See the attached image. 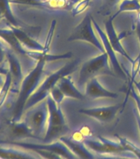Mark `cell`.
I'll return each instance as SVG.
<instances>
[{"label": "cell", "mask_w": 140, "mask_h": 159, "mask_svg": "<svg viewBox=\"0 0 140 159\" xmlns=\"http://www.w3.org/2000/svg\"><path fill=\"white\" fill-rule=\"evenodd\" d=\"M113 70L110 66V59L106 52L101 53L97 57L91 58L82 65L79 72L78 84L83 86L87 82L99 75H115Z\"/></svg>", "instance_id": "277c9868"}, {"label": "cell", "mask_w": 140, "mask_h": 159, "mask_svg": "<svg viewBox=\"0 0 140 159\" xmlns=\"http://www.w3.org/2000/svg\"><path fill=\"white\" fill-rule=\"evenodd\" d=\"M92 27V17L90 14H87L82 20L68 38V42L83 41L92 45L96 49H98L101 53L105 52L104 47L101 40L96 37Z\"/></svg>", "instance_id": "8992f818"}, {"label": "cell", "mask_w": 140, "mask_h": 159, "mask_svg": "<svg viewBox=\"0 0 140 159\" xmlns=\"http://www.w3.org/2000/svg\"><path fill=\"white\" fill-rule=\"evenodd\" d=\"M49 119V108L46 99L25 110L21 120L24 122L35 138L44 139Z\"/></svg>", "instance_id": "3957f363"}, {"label": "cell", "mask_w": 140, "mask_h": 159, "mask_svg": "<svg viewBox=\"0 0 140 159\" xmlns=\"http://www.w3.org/2000/svg\"><path fill=\"white\" fill-rule=\"evenodd\" d=\"M4 44L5 47H6V53H7V64H8V66H7L8 71H9L8 74H9L10 79H11L10 89L19 92L21 84L24 79L22 64H21L19 59L17 58L16 52L12 49H11L5 42Z\"/></svg>", "instance_id": "52a82bcc"}, {"label": "cell", "mask_w": 140, "mask_h": 159, "mask_svg": "<svg viewBox=\"0 0 140 159\" xmlns=\"http://www.w3.org/2000/svg\"><path fill=\"white\" fill-rule=\"evenodd\" d=\"M5 58H7L6 47H5L4 42L0 38V66L3 63Z\"/></svg>", "instance_id": "603a6c76"}, {"label": "cell", "mask_w": 140, "mask_h": 159, "mask_svg": "<svg viewBox=\"0 0 140 159\" xmlns=\"http://www.w3.org/2000/svg\"><path fill=\"white\" fill-rule=\"evenodd\" d=\"M90 2H91V0H81V1L75 3L71 10L72 15L73 16H77V15L80 14L83 12H84L88 7Z\"/></svg>", "instance_id": "ffe728a7"}, {"label": "cell", "mask_w": 140, "mask_h": 159, "mask_svg": "<svg viewBox=\"0 0 140 159\" xmlns=\"http://www.w3.org/2000/svg\"><path fill=\"white\" fill-rule=\"evenodd\" d=\"M133 112L134 114V116H135V119L137 120V123H138V128H139V131H140V114L138 113V110L137 109V107H134L133 109Z\"/></svg>", "instance_id": "d4e9b609"}, {"label": "cell", "mask_w": 140, "mask_h": 159, "mask_svg": "<svg viewBox=\"0 0 140 159\" xmlns=\"http://www.w3.org/2000/svg\"><path fill=\"white\" fill-rule=\"evenodd\" d=\"M134 86L136 87V89H137V90H138V92L139 93V94H140V86H138V85H136V84H134Z\"/></svg>", "instance_id": "f1b7e54d"}, {"label": "cell", "mask_w": 140, "mask_h": 159, "mask_svg": "<svg viewBox=\"0 0 140 159\" xmlns=\"http://www.w3.org/2000/svg\"><path fill=\"white\" fill-rule=\"evenodd\" d=\"M9 0H0V18H4L8 24L16 27H20L17 20L12 14Z\"/></svg>", "instance_id": "9a60e30c"}, {"label": "cell", "mask_w": 140, "mask_h": 159, "mask_svg": "<svg viewBox=\"0 0 140 159\" xmlns=\"http://www.w3.org/2000/svg\"><path fill=\"white\" fill-rule=\"evenodd\" d=\"M49 95L52 97V99H54V101L56 102V104H59V105H60V104L65 98V95L64 94V93L62 92V90L59 89V87L57 84L50 90Z\"/></svg>", "instance_id": "44dd1931"}, {"label": "cell", "mask_w": 140, "mask_h": 159, "mask_svg": "<svg viewBox=\"0 0 140 159\" xmlns=\"http://www.w3.org/2000/svg\"><path fill=\"white\" fill-rule=\"evenodd\" d=\"M36 66L24 77L20 86L17 101L16 104L13 118L11 122L20 121L22 119V114L24 113L25 106L27 100L29 99L33 93L40 84L41 80L43 79L45 72V66L47 62L44 59H39L36 61Z\"/></svg>", "instance_id": "6da1fadb"}, {"label": "cell", "mask_w": 140, "mask_h": 159, "mask_svg": "<svg viewBox=\"0 0 140 159\" xmlns=\"http://www.w3.org/2000/svg\"><path fill=\"white\" fill-rule=\"evenodd\" d=\"M10 29L12 30L14 35L17 37L22 47H24L27 51L30 52H44L45 47L41 44H40L39 42H36V40L30 37L29 35L26 33V32L22 30L20 27H16L13 26L8 24Z\"/></svg>", "instance_id": "7c38bea8"}, {"label": "cell", "mask_w": 140, "mask_h": 159, "mask_svg": "<svg viewBox=\"0 0 140 159\" xmlns=\"http://www.w3.org/2000/svg\"><path fill=\"white\" fill-rule=\"evenodd\" d=\"M61 141L64 142V143L66 144L67 146L69 147V148L71 149L72 151L74 152V153L77 154L83 159H91L92 158V155L87 150L82 143H75V142L72 141L69 138H61Z\"/></svg>", "instance_id": "2e32d148"}, {"label": "cell", "mask_w": 140, "mask_h": 159, "mask_svg": "<svg viewBox=\"0 0 140 159\" xmlns=\"http://www.w3.org/2000/svg\"><path fill=\"white\" fill-rule=\"evenodd\" d=\"M140 11L139 0H122L119 5L118 10L116 11L112 17L115 18L119 14L124 12H138Z\"/></svg>", "instance_id": "ac0fdd59"}, {"label": "cell", "mask_w": 140, "mask_h": 159, "mask_svg": "<svg viewBox=\"0 0 140 159\" xmlns=\"http://www.w3.org/2000/svg\"><path fill=\"white\" fill-rule=\"evenodd\" d=\"M134 84H136V85H138V86H140V81L139 82H134Z\"/></svg>", "instance_id": "f546056e"}, {"label": "cell", "mask_w": 140, "mask_h": 159, "mask_svg": "<svg viewBox=\"0 0 140 159\" xmlns=\"http://www.w3.org/2000/svg\"><path fill=\"white\" fill-rule=\"evenodd\" d=\"M136 33H137V36H138V41H139L140 43V22L137 21V24H136Z\"/></svg>", "instance_id": "484cf974"}, {"label": "cell", "mask_w": 140, "mask_h": 159, "mask_svg": "<svg viewBox=\"0 0 140 159\" xmlns=\"http://www.w3.org/2000/svg\"><path fill=\"white\" fill-rule=\"evenodd\" d=\"M113 20L114 17L112 16H111V17L108 20H106V22H104L105 29H106V33L107 35V37H108L110 43L111 44L113 49L115 50V52L116 53H119L121 56H123L130 63H132L134 61V60L129 56L127 52L125 51V49L124 48L123 45L121 44V37L119 36L118 33L116 32V29H115V27H114L113 24Z\"/></svg>", "instance_id": "30bf717a"}, {"label": "cell", "mask_w": 140, "mask_h": 159, "mask_svg": "<svg viewBox=\"0 0 140 159\" xmlns=\"http://www.w3.org/2000/svg\"><path fill=\"white\" fill-rule=\"evenodd\" d=\"M120 1L121 0H104V3L100 12L104 14L108 13L109 12H111V10L113 8V7H115L118 2H120Z\"/></svg>", "instance_id": "7402d4cb"}, {"label": "cell", "mask_w": 140, "mask_h": 159, "mask_svg": "<svg viewBox=\"0 0 140 159\" xmlns=\"http://www.w3.org/2000/svg\"><path fill=\"white\" fill-rule=\"evenodd\" d=\"M28 57L33 60L38 61L39 59L42 58L44 59L46 62L56 61L59 60H65L70 59L73 57V52H69L66 53L59 55H52L49 53H45V52H30L28 51Z\"/></svg>", "instance_id": "5bb4252c"}, {"label": "cell", "mask_w": 140, "mask_h": 159, "mask_svg": "<svg viewBox=\"0 0 140 159\" xmlns=\"http://www.w3.org/2000/svg\"><path fill=\"white\" fill-rule=\"evenodd\" d=\"M78 60H74V61L67 63L66 65H64V66L58 70L49 75L43 80V82L40 83L36 90L31 95L29 99L27 100L26 106H25V110H27L31 107L34 106L35 104H38L39 102L46 99L47 96L50 93V90L56 85L57 83L59 81V80L61 79L62 77L69 75L72 72L75 71L78 68Z\"/></svg>", "instance_id": "7a4b0ae2"}, {"label": "cell", "mask_w": 140, "mask_h": 159, "mask_svg": "<svg viewBox=\"0 0 140 159\" xmlns=\"http://www.w3.org/2000/svg\"><path fill=\"white\" fill-rule=\"evenodd\" d=\"M7 79V75L0 73V89H2Z\"/></svg>", "instance_id": "cb8c5ba5"}, {"label": "cell", "mask_w": 140, "mask_h": 159, "mask_svg": "<svg viewBox=\"0 0 140 159\" xmlns=\"http://www.w3.org/2000/svg\"><path fill=\"white\" fill-rule=\"evenodd\" d=\"M46 100L49 108V119L43 142L49 143L69 131V127L65 122L60 105L57 104L49 94L47 96Z\"/></svg>", "instance_id": "5b68a950"}, {"label": "cell", "mask_w": 140, "mask_h": 159, "mask_svg": "<svg viewBox=\"0 0 140 159\" xmlns=\"http://www.w3.org/2000/svg\"><path fill=\"white\" fill-rule=\"evenodd\" d=\"M85 95L90 99H99V98H112L116 99L119 94L116 92L110 91L105 89L100 83L96 77L92 78L87 83Z\"/></svg>", "instance_id": "8fae6325"}, {"label": "cell", "mask_w": 140, "mask_h": 159, "mask_svg": "<svg viewBox=\"0 0 140 159\" xmlns=\"http://www.w3.org/2000/svg\"><path fill=\"white\" fill-rule=\"evenodd\" d=\"M137 12H138V14H137V21L140 22V11H138Z\"/></svg>", "instance_id": "83f0119b"}, {"label": "cell", "mask_w": 140, "mask_h": 159, "mask_svg": "<svg viewBox=\"0 0 140 159\" xmlns=\"http://www.w3.org/2000/svg\"><path fill=\"white\" fill-rule=\"evenodd\" d=\"M57 85L59 87V89H61L67 98H72L78 100H84L86 99V95L82 94L74 85L70 75L62 77L59 80V81L57 83Z\"/></svg>", "instance_id": "4fadbf2b"}, {"label": "cell", "mask_w": 140, "mask_h": 159, "mask_svg": "<svg viewBox=\"0 0 140 159\" xmlns=\"http://www.w3.org/2000/svg\"><path fill=\"white\" fill-rule=\"evenodd\" d=\"M139 1H140V0H139Z\"/></svg>", "instance_id": "4dcf8cb0"}, {"label": "cell", "mask_w": 140, "mask_h": 159, "mask_svg": "<svg viewBox=\"0 0 140 159\" xmlns=\"http://www.w3.org/2000/svg\"><path fill=\"white\" fill-rule=\"evenodd\" d=\"M132 65V67H131V71L130 74L129 75V84H128V88H127V95L125 97V102H124L123 105H122V109L125 108V102L128 99L129 95L130 94L131 89H133V85L134 84V82H135V78L138 75V71L140 70V52L139 54L138 55V57H136V59L134 60V61L131 63Z\"/></svg>", "instance_id": "e0dca14e"}, {"label": "cell", "mask_w": 140, "mask_h": 159, "mask_svg": "<svg viewBox=\"0 0 140 159\" xmlns=\"http://www.w3.org/2000/svg\"><path fill=\"white\" fill-rule=\"evenodd\" d=\"M79 1H81V0H69V7H74V5Z\"/></svg>", "instance_id": "4316f807"}, {"label": "cell", "mask_w": 140, "mask_h": 159, "mask_svg": "<svg viewBox=\"0 0 140 159\" xmlns=\"http://www.w3.org/2000/svg\"><path fill=\"white\" fill-rule=\"evenodd\" d=\"M121 104L105 107H96V108H84L79 109L78 112L82 114L91 117L96 119L97 121L108 123L115 119L118 111L121 109Z\"/></svg>", "instance_id": "9c48e42d"}, {"label": "cell", "mask_w": 140, "mask_h": 159, "mask_svg": "<svg viewBox=\"0 0 140 159\" xmlns=\"http://www.w3.org/2000/svg\"><path fill=\"white\" fill-rule=\"evenodd\" d=\"M92 24H93L94 28L96 29V32L98 33V36L100 37V40H101V43L103 45L104 50H105V52L106 54L108 55L109 59H110V62H111V66H112V70H113L114 73H116L118 76L123 78V79H125L126 75L124 71V70L122 69L120 62L118 61L117 60V57H116V52L115 50L113 49V47L111 46V44L110 43V41L108 39V37L103 30L101 29L100 26L98 25V23L95 21V20L92 18Z\"/></svg>", "instance_id": "ba28073f"}, {"label": "cell", "mask_w": 140, "mask_h": 159, "mask_svg": "<svg viewBox=\"0 0 140 159\" xmlns=\"http://www.w3.org/2000/svg\"><path fill=\"white\" fill-rule=\"evenodd\" d=\"M10 3L21 5H28L33 7H47L46 2L44 0H9Z\"/></svg>", "instance_id": "d6986e66"}]
</instances>
